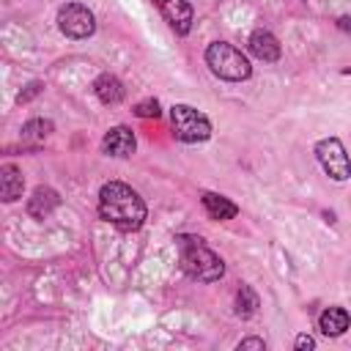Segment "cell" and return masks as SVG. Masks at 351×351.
<instances>
[{
  "label": "cell",
  "instance_id": "e0dca14e",
  "mask_svg": "<svg viewBox=\"0 0 351 351\" xmlns=\"http://www.w3.org/2000/svg\"><path fill=\"white\" fill-rule=\"evenodd\" d=\"M159 101L156 99H145V101H140V104H134V115L137 118H159Z\"/></svg>",
  "mask_w": 351,
  "mask_h": 351
},
{
  "label": "cell",
  "instance_id": "9c48e42d",
  "mask_svg": "<svg viewBox=\"0 0 351 351\" xmlns=\"http://www.w3.org/2000/svg\"><path fill=\"white\" fill-rule=\"evenodd\" d=\"M250 52L258 58V60H263V63H274V60H280V55H282V49H280V41L274 38V33H269V30H263V27H258L252 36H250Z\"/></svg>",
  "mask_w": 351,
  "mask_h": 351
},
{
  "label": "cell",
  "instance_id": "7c38bea8",
  "mask_svg": "<svg viewBox=\"0 0 351 351\" xmlns=\"http://www.w3.org/2000/svg\"><path fill=\"white\" fill-rule=\"evenodd\" d=\"M200 203H203V208H206V214H208L211 219H217V222H225V219H233V217L239 214V206H236L233 200H228L225 195H217V192H203V197H200Z\"/></svg>",
  "mask_w": 351,
  "mask_h": 351
},
{
  "label": "cell",
  "instance_id": "7402d4cb",
  "mask_svg": "<svg viewBox=\"0 0 351 351\" xmlns=\"http://www.w3.org/2000/svg\"><path fill=\"white\" fill-rule=\"evenodd\" d=\"M343 74H351V66H348V69H343Z\"/></svg>",
  "mask_w": 351,
  "mask_h": 351
},
{
  "label": "cell",
  "instance_id": "9a60e30c",
  "mask_svg": "<svg viewBox=\"0 0 351 351\" xmlns=\"http://www.w3.org/2000/svg\"><path fill=\"white\" fill-rule=\"evenodd\" d=\"M52 121L47 118H30L25 126H22V140H30V143H44L49 134H52Z\"/></svg>",
  "mask_w": 351,
  "mask_h": 351
},
{
  "label": "cell",
  "instance_id": "277c9868",
  "mask_svg": "<svg viewBox=\"0 0 351 351\" xmlns=\"http://www.w3.org/2000/svg\"><path fill=\"white\" fill-rule=\"evenodd\" d=\"M170 123H173V134L181 143H203L211 137V121L189 104H173Z\"/></svg>",
  "mask_w": 351,
  "mask_h": 351
},
{
  "label": "cell",
  "instance_id": "ffe728a7",
  "mask_svg": "<svg viewBox=\"0 0 351 351\" xmlns=\"http://www.w3.org/2000/svg\"><path fill=\"white\" fill-rule=\"evenodd\" d=\"M293 346H296V351H310V348H315V340L310 335H299Z\"/></svg>",
  "mask_w": 351,
  "mask_h": 351
},
{
  "label": "cell",
  "instance_id": "44dd1931",
  "mask_svg": "<svg viewBox=\"0 0 351 351\" xmlns=\"http://www.w3.org/2000/svg\"><path fill=\"white\" fill-rule=\"evenodd\" d=\"M340 30L351 33V16H343V19H340Z\"/></svg>",
  "mask_w": 351,
  "mask_h": 351
},
{
  "label": "cell",
  "instance_id": "6da1fadb",
  "mask_svg": "<svg viewBox=\"0 0 351 351\" xmlns=\"http://www.w3.org/2000/svg\"><path fill=\"white\" fill-rule=\"evenodd\" d=\"M145 203L143 197L123 181H107L99 189V217L118 230H137L145 222Z\"/></svg>",
  "mask_w": 351,
  "mask_h": 351
},
{
  "label": "cell",
  "instance_id": "7a4b0ae2",
  "mask_svg": "<svg viewBox=\"0 0 351 351\" xmlns=\"http://www.w3.org/2000/svg\"><path fill=\"white\" fill-rule=\"evenodd\" d=\"M176 247H178V263H181L184 274H189L192 280L217 282L225 274L222 258L211 247H206V241L200 236L181 233V236H176Z\"/></svg>",
  "mask_w": 351,
  "mask_h": 351
},
{
  "label": "cell",
  "instance_id": "4fadbf2b",
  "mask_svg": "<svg viewBox=\"0 0 351 351\" xmlns=\"http://www.w3.org/2000/svg\"><path fill=\"white\" fill-rule=\"evenodd\" d=\"M351 326V318L343 307H326L321 315H318V329L326 335V337H337L343 335L346 329Z\"/></svg>",
  "mask_w": 351,
  "mask_h": 351
},
{
  "label": "cell",
  "instance_id": "8fae6325",
  "mask_svg": "<svg viewBox=\"0 0 351 351\" xmlns=\"http://www.w3.org/2000/svg\"><path fill=\"white\" fill-rule=\"evenodd\" d=\"M22 189H25V178H22V170L16 165H3L0 167V195L5 203H14L22 197Z\"/></svg>",
  "mask_w": 351,
  "mask_h": 351
},
{
  "label": "cell",
  "instance_id": "5b68a950",
  "mask_svg": "<svg viewBox=\"0 0 351 351\" xmlns=\"http://www.w3.org/2000/svg\"><path fill=\"white\" fill-rule=\"evenodd\" d=\"M315 159L324 167V173L332 181H346L351 178V159L346 154V145L337 137H324L315 143Z\"/></svg>",
  "mask_w": 351,
  "mask_h": 351
},
{
  "label": "cell",
  "instance_id": "ac0fdd59",
  "mask_svg": "<svg viewBox=\"0 0 351 351\" xmlns=\"http://www.w3.org/2000/svg\"><path fill=\"white\" fill-rule=\"evenodd\" d=\"M41 90H44V82H38V80H36V82H30V85L16 96V101H19V104H27V101H30V99H36Z\"/></svg>",
  "mask_w": 351,
  "mask_h": 351
},
{
  "label": "cell",
  "instance_id": "5bb4252c",
  "mask_svg": "<svg viewBox=\"0 0 351 351\" xmlns=\"http://www.w3.org/2000/svg\"><path fill=\"white\" fill-rule=\"evenodd\" d=\"M93 93L101 104H118L123 99V85L115 74H99L93 82Z\"/></svg>",
  "mask_w": 351,
  "mask_h": 351
},
{
  "label": "cell",
  "instance_id": "ba28073f",
  "mask_svg": "<svg viewBox=\"0 0 351 351\" xmlns=\"http://www.w3.org/2000/svg\"><path fill=\"white\" fill-rule=\"evenodd\" d=\"M134 148H137V140H134V132H132L129 126H112V129L104 134V140H101V151H104L107 156L123 159V156H132Z\"/></svg>",
  "mask_w": 351,
  "mask_h": 351
},
{
  "label": "cell",
  "instance_id": "2e32d148",
  "mask_svg": "<svg viewBox=\"0 0 351 351\" xmlns=\"http://www.w3.org/2000/svg\"><path fill=\"white\" fill-rule=\"evenodd\" d=\"M255 310H258V293L250 285H241L236 291V315L250 318V315H255Z\"/></svg>",
  "mask_w": 351,
  "mask_h": 351
},
{
  "label": "cell",
  "instance_id": "52a82bcc",
  "mask_svg": "<svg viewBox=\"0 0 351 351\" xmlns=\"http://www.w3.org/2000/svg\"><path fill=\"white\" fill-rule=\"evenodd\" d=\"M154 5L159 8V14L165 16V22L178 33V36H186L192 30V5L186 0H154Z\"/></svg>",
  "mask_w": 351,
  "mask_h": 351
},
{
  "label": "cell",
  "instance_id": "d6986e66",
  "mask_svg": "<svg viewBox=\"0 0 351 351\" xmlns=\"http://www.w3.org/2000/svg\"><path fill=\"white\" fill-rule=\"evenodd\" d=\"M247 348H258V351H263L266 343H263L261 337H244V340L239 343V351H247Z\"/></svg>",
  "mask_w": 351,
  "mask_h": 351
},
{
  "label": "cell",
  "instance_id": "3957f363",
  "mask_svg": "<svg viewBox=\"0 0 351 351\" xmlns=\"http://www.w3.org/2000/svg\"><path fill=\"white\" fill-rule=\"evenodd\" d=\"M206 66L211 69L214 77L225 82H241V80H250L252 74L247 55L228 41H214L206 47Z\"/></svg>",
  "mask_w": 351,
  "mask_h": 351
},
{
  "label": "cell",
  "instance_id": "30bf717a",
  "mask_svg": "<svg viewBox=\"0 0 351 351\" xmlns=\"http://www.w3.org/2000/svg\"><path fill=\"white\" fill-rule=\"evenodd\" d=\"M58 203H60V195L52 186H36L27 200V214L36 219H44L58 208Z\"/></svg>",
  "mask_w": 351,
  "mask_h": 351
},
{
  "label": "cell",
  "instance_id": "8992f818",
  "mask_svg": "<svg viewBox=\"0 0 351 351\" xmlns=\"http://www.w3.org/2000/svg\"><path fill=\"white\" fill-rule=\"evenodd\" d=\"M58 27L69 38H88L96 30V19H93L90 8H85L82 3H66L58 11Z\"/></svg>",
  "mask_w": 351,
  "mask_h": 351
}]
</instances>
